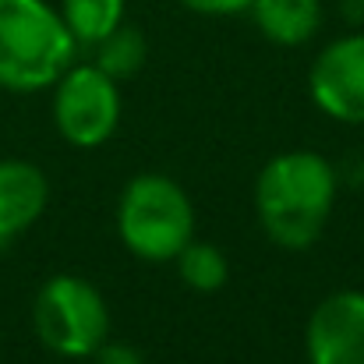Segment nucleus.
<instances>
[{
	"label": "nucleus",
	"instance_id": "nucleus-1",
	"mask_svg": "<svg viewBox=\"0 0 364 364\" xmlns=\"http://www.w3.org/2000/svg\"><path fill=\"white\" fill-rule=\"evenodd\" d=\"M336 198L333 166L318 152H283L276 156L255 188L258 216L265 234L283 247H308L322 234Z\"/></svg>",
	"mask_w": 364,
	"mask_h": 364
},
{
	"label": "nucleus",
	"instance_id": "nucleus-2",
	"mask_svg": "<svg viewBox=\"0 0 364 364\" xmlns=\"http://www.w3.org/2000/svg\"><path fill=\"white\" fill-rule=\"evenodd\" d=\"M75 36L46 0H0V85L36 92L53 85L71 57Z\"/></svg>",
	"mask_w": 364,
	"mask_h": 364
},
{
	"label": "nucleus",
	"instance_id": "nucleus-3",
	"mask_svg": "<svg viewBox=\"0 0 364 364\" xmlns=\"http://www.w3.org/2000/svg\"><path fill=\"white\" fill-rule=\"evenodd\" d=\"M117 223H121L124 244L134 255L163 262V258H177V251L191 241L195 213L188 195L170 177L145 173L124 188Z\"/></svg>",
	"mask_w": 364,
	"mask_h": 364
},
{
	"label": "nucleus",
	"instance_id": "nucleus-4",
	"mask_svg": "<svg viewBox=\"0 0 364 364\" xmlns=\"http://www.w3.org/2000/svg\"><path fill=\"white\" fill-rule=\"evenodd\" d=\"M107 304L78 276H53L36 297V333L60 358H89L107 340Z\"/></svg>",
	"mask_w": 364,
	"mask_h": 364
},
{
	"label": "nucleus",
	"instance_id": "nucleus-5",
	"mask_svg": "<svg viewBox=\"0 0 364 364\" xmlns=\"http://www.w3.org/2000/svg\"><path fill=\"white\" fill-rule=\"evenodd\" d=\"M57 82L60 85H57V100H53V117H57L60 134L82 149L107 141L121 117V100H117L114 78L100 68H71Z\"/></svg>",
	"mask_w": 364,
	"mask_h": 364
},
{
	"label": "nucleus",
	"instance_id": "nucleus-6",
	"mask_svg": "<svg viewBox=\"0 0 364 364\" xmlns=\"http://www.w3.org/2000/svg\"><path fill=\"white\" fill-rule=\"evenodd\" d=\"M315 103L347 124H364V36H347L326 46L311 68Z\"/></svg>",
	"mask_w": 364,
	"mask_h": 364
},
{
	"label": "nucleus",
	"instance_id": "nucleus-7",
	"mask_svg": "<svg viewBox=\"0 0 364 364\" xmlns=\"http://www.w3.org/2000/svg\"><path fill=\"white\" fill-rule=\"evenodd\" d=\"M311 364H364V294L343 290L326 297L308 326Z\"/></svg>",
	"mask_w": 364,
	"mask_h": 364
},
{
	"label": "nucleus",
	"instance_id": "nucleus-8",
	"mask_svg": "<svg viewBox=\"0 0 364 364\" xmlns=\"http://www.w3.org/2000/svg\"><path fill=\"white\" fill-rule=\"evenodd\" d=\"M46 177L32 163L4 159L0 163V244L28 230L46 209Z\"/></svg>",
	"mask_w": 364,
	"mask_h": 364
},
{
	"label": "nucleus",
	"instance_id": "nucleus-9",
	"mask_svg": "<svg viewBox=\"0 0 364 364\" xmlns=\"http://www.w3.org/2000/svg\"><path fill=\"white\" fill-rule=\"evenodd\" d=\"M251 14L265 39L276 46H301L322 25L318 0H251Z\"/></svg>",
	"mask_w": 364,
	"mask_h": 364
},
{
	"label": "nucleus",
	"instance_id": "nucleus-10",
	"mask_svg": "<svg viewBox=\"0 0 364 364\" xmlns=\"http://www.w3.org/2000/svg\"><path fill=\"white\" fill-rule=\"evenodd\" d=\"M124 0H64V21L75 39L82 43H100L121 25Z\"/></svg>",
	"mask_w": 364,
	"mask_h": 364
},
{
	"label": "nucleus",
	"instance_id": "nucleus-11",
	"mask_svg": "<svg viewBox=\"0 0 364 364\" xmlns=\"http://www.w3.org/2000/svg\"><path fill=\"white\" fill-rule=\"evenodd\" d=\"M177 262H181V279L195 290H216L227 283V258L213 244L188 241L177 251Z\"/></svg>",
	"mask_w": 364,
	"mask_h": 364
},
{
	"label": "nucleus",
	"instance_id": "nucleus-12",
	"mask_svg": "<svg viewBox=\"0 0 364 364\" xmlns=\"http://www.w3.org/2000/svg\"><path fill=\"white\" fill-rule=\"evenodd\" d=\"M103 50H100V71H107L110 78H127L141 68L145 60V39L138 28H114L110 36L100 39Z\"/></svg>",
	"mask_w": 364,
	"mask_h": 364
},
{
	"label": "nucleus",
	"instance_id": "nucleus-13",
	"mask_svg": "<svg viewBox=\"0 0 364 364\" xmlns=\"http://www.w3.org/2000/svg\"><path fill=\"white\" fill-rule=\"evenodd\" d=\"M181 4L198 14H237L251 7V0H181Z\"/></svg>",
	"mask_w": 364,
	"mask_h": 364
},
{
	"label": "nucleus",
	"instance_id": "nucleus-14",
	"mask_svg": "<svg viewBox=\"0 0 364 364\" xmlns=\"http://www.w3.org/2000/svg\"><path fill=\"white\" fill-rule=\"evenodd\" d=\"M96 364H145V361H141L138 350L114 343V347H100V350H96Z\"/></svg>",
	"mask_w": 364,
	"mask_h": 364
}]
</instances>
